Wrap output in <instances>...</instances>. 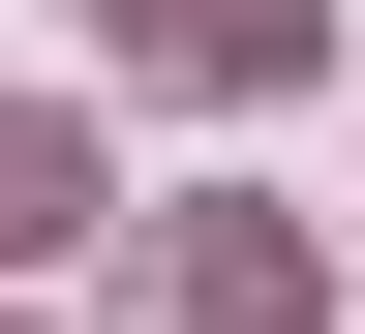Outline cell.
<instances>
[{"instance_id":"1","label":"cell","mask_w":365,"mask_h":334,"mask_svg":"<svg viewBox=\"0 0 365 334\" xmlns=\"http://www.w3.org/2000/svg\"><path fill=\"white\" fill-rule=\"evenodd\" d=\"M122 31H153L182 91H304V61H335V0H122Z\"/></svg>"},{"instance_id":"2","label":"cell","mask_w":365,"mask_h":334,"mask_svg":"<svg viewBox=\"0 0 365 334\" xmlns=\"http://www.w3.org/2000/svg\"><path fill=\"white\" fill-rule=\"evenodd\" d=\"M153 334H304V244H213V213H182L153 244Z\"/></svg>"},{"instance_id":"3","label":"cell","mask_w":365,"mask_h":334,"mask_svg":"<svg viewBox=\"0 0 365 334\" xmlns=\"http://www.w3.org/2000/svg\"><path fill=\"white\" fill-rule=\"evenodd\" d=\"M61 213H91V152H61V122H0V273L61 244Z\"/></svg>"}]
</instances>
